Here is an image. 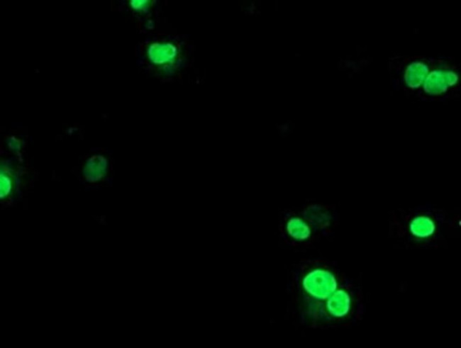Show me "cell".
I'll list each match as a JSON object with an SVG mask.
<instances>
[{
  "label": "cell",
  "mask_w": 461,
  "mask_h": 348,
  "mask_svg": "<svg viewBox=\"0 0 461 348\" xmlns=\"http://www.w3.org/2000/svg\"><path fill=\"white\" fill-rule=\"evenodd\" d=\"M357 288L347 280L319 308L309 323L312 327H329L350 322L358 314Z\"/></svg>",
  "instance_id": "277c9868"
},
{
  "label": "cell",
  "mask_w": 461,
  "mask_h": 348,
  "mask_svg": "<svg viewBox=\"0 0 461 348\" xmlns=\"http://www.w3.org/2000/svg\"><path fill=\"white\" fill-rule=\"evenodd\" d=\"M388 70L393 86L421 101H443L460 93V70L451 57L394 55Z\"/></svg>",
  "instance_id": "6da1fadb"
},
{
  "label": "cell",
  "mask_w": 461,
  "mask_h": 348,
  "mask_svg": "<svg viewBox=\"0 0 461 348\" xmlns=\"http://www.w3.org/2000/svg\"><path fill=\"white\" fill-rule=\"evenodd\" d=\"M278 229L280 242L286 247L305 248L320 237L298 210L291 208L279 214Z\"/></svg>",
  "instance_id": "5b68a950"
},
{
  "label": "cell",
  "mask_w": 461,
  "mask_h": 348,
  "mask_svg": "<svg viewBox=\"0 0 461 348\" xmlns=\"http://www.w3.org/2000/svg\"><path fill=\"white\" fill-rule=\"evenodd\" d=\"M335 265L322 259H305L293 270L291 295L302 322H309L323 303L347 281Z\"/></svg>",
  "instance_id": "7a4b0ae2"
},
{
  "label": "cell",
  "mask_w": 461,
  "mask_h": 348,
  "mask_svg": "<svg viewBox=\"0 0 461 348\" xmlns=\"http://www.w3.org/2000/svg\"><path fill=\"white\" fill-rule=\"evenodd\" d=\"M297 210L320 236L330 234L335 225V208L332 205L310 203Z\"/></svg>",
  "instance_id": "8992f818"
},
{
  "label": "cell",
  "mask_w": 461,
  "mask_h": 348,
  "mask_svg": "<svg viewBox=\"0 0 461 348\" xmlns=\"http://www.w3.org/2000/svg\"><path fill=\"white\" fill-rule=\"evenodd\" d=\"M445 215L438 209H417L396 213L392 229L396 235L413 242L431 243L439 237Z\"/></svg>",
  "instance_id": "3957f363"
}]
</instances>
